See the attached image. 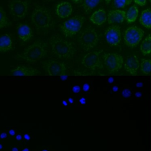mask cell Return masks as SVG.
Here are the masks:
<instances>
[{
	"mask_svg": "<svg viewBox=\"0 0 151 151\" xmlns=\"http://www.w3.org/2000/svg\"><path fill=\"white\" fill-rule=\"evenodd\" d=\"M11 151H18V149L16 147H14L12 148Z\"/></svg>",
	"mask_w": 151,
	"mask_h": 151,
	"instance_id": "8d00e7d4",
	"label": "cell"
},
{
	"mask_svg": "<svg viewBox=\"0 0 151 151\" xmlns=\"http://www.w3.org/2000/svg\"><path fill=\"white\" fill-rule=\"evenodd\" d=\"M55 12L60 18H68L73 12V6L68 1L60 2L56 5Z\"/></svg>",
	"mask_w": 151,
	"mask_h": 151,
	"instance_id": "4fadbf2b",
	"label": "cell"
},
{
	"mask_svg": "<svg viewBox=\"0 0 151 151\" xmlns=\"http://www.w3.org/2000/svg\"><path fill=\"white\" fill-rule=\"evenodd\" d=\"M85 22V18L80 15L68 18L60 25V29L65 37H71L79 33Z\"/></svg>",
	"mask_w": 151,
	"mask_h": 151,
	"instance_id": "5b68a950",
	"label": "cell"
},
{
	"mask_svg": "<svg viewBox=\"0 0 151 151\" xmlns=\"http://www.w3.org/2000/svg\"><path fill=\"white\" fill-rule=\"evenodd\" d=\"M48 42L53 54L60 59H70L75 54L76 48L74 45L58 35L51 37Z\"/></svg>",
	"mask_w": 151,
	"mask_h": 151,
	"instance_id": "3957f363",
	"label": "cell"
},
{
	"mask_svg": "<svg viewBox=\"0 0 151 151\" xmlns=\"http://www.w3.org/2000/svg\"><path fill=\"white\" fill-rule=\"evenodd\" d=\"M80 88L79 86H74L73 88V91L74 93H78L80 91Z\"/></svg>",
	"mask_w": 151,
	"mask_h": 151,
	"instance_id": "83f0119b",
	"label": "cell"
},
{
	"mask_svg": "<svg viewBox=\"0 0 151 151\" xmlns=\"http://www.w3.org/2000/svg\"><path fill=\"white\" fill-rule=\"evenodd\" d=\"M149 1L151 2V0H149Z\"/></svg>",
	"mask_w": 151,
	"mask_h": 151,
	"instance_id": "ee69618b",
	"label": "cell"
},
{
	"mask_svg": "<svg viewBox=\"0 0 151 151\" xmlns=\"http://www.w3.org/2000/svg\"><path fill=\"white\" fill-rule=\"evenodd\" d=\"M138 14H139L138 8L136 5H132L129 8L127 12H126L125 19L129 24L134 22L137 19L138 17Z\"/></svg>",
	"mask_w": 151,
	"mask_h": 151,
	"instance_id": "ffe728a7",
	"label": "cell"
},
{
	"mask_svg": "<svg viewBox=\"0 0 151 151\" xmlns=\"http://www.w3.org/2000/svg\"><path fill=\"white\" fill-rule=\"evenodd\" d=\"M150 82H151V77H150Z\"/></svg>",
	"mask_w": 151,
	"mask_h": 151,
	"instance_id": "f6af8a7d",
	"label": "cell"
},
{
	"mask_svg": "<svg viewBox=\"0 0 151 151\" xmlns=\"http://www.w3.org/2000/svg\"><path fill=\"white\" fill-rule=\"evenodd\" d=\"M79 101L81 104H86V99L84 98H81L80 100H79Z\"/></svg>",
	"mask_w": 151,
	"mask_h": 151,
	"instance_id": "f1b7e54d",
	"label": "cell"
},
{
	"mask_svg": "<svg viewBox=\"0 0 151 151\" xmlns=\"http://www.w3.org/2000/svg\"><path fill=\"white\" fill-rule=\"evenodd\" d=\"M24 139H26V140H28L30 139V136H29V135L28 134H24Z\"/></svg>",
	"mask_w": 151,
	"mask_h": 151,
	"instance_id": "d6a6232c",
	"label": "cell"
},
{
	"mask_svg": "<svg viewBox=\"0 0 151 151\" xmlns=\"http://www.w3.org/2000/svg\"><path fill=\"white\" fill-rule=\"evenodd\" d=\"M140 49L145 55L151 54V34H149L142 42Z\"/></svg>",
	"mask_w": 151,
	"mask_h": 151,
	"instance_id": "44dd1931",
	"label": "cell"
},
{
	"mask_svg": "<svg viewBox=\"0 0 151 151\" xmlns=\"http://www.w3.org/2000/svg\"><path fill=\"white\" fill-rule=\"evenodd\" d=\"M101 51H95L90 52L83 56L81 60L82 65L90 70H97L103 68V64L100 60Z\"/></svg>",
	"mask_w": 151,
	"mask_h": 151,
	"instance_id": "9c48e42d",
	"label": "cell"
},
{
	"mask_svg": "<svg viewBox=\"0 0 151 151\" xmlns=\"http://www.w3.org/2000/svg\"><path fill=\"white\" fill-rule=\"evenodd\" d=\"M107 19V14L103 9H99L94 11L90 17V21L96 25H101Z\"/></svg>",
	"mask_w": 151,
	"mask_h": 151,
	"instance_id": "e0dca14e",
	"label": "cell"
},
{
	"mask_svg": "<svg viewBox=\"0 0 151 151\" xmlns=\"http://www.w3.org/2000/svg\"><path fill=\"white\" fill-rule=\"evenodd\" d=\"M47 54V44L42 41L37 40L13 58L24 60L29 63H35L44 58Z\"/></svg>",
	"mask_w": 151,
	"mask_h": 151,
	"instance_id": "7a4b0ae2",
	"label": "cell"
},
{
	"mask_svg": "<svg viewBox=\"0 0 151 151\" xmlns=\"http://www.w3.org/2000/svg\"><path fill=\"white\" fill-rule=\"evenodd\" d=\"M9 133L11 135V136H14L15 134V131L13 129H11L9 131Z\"/></svg>",
	"mask_w": 151,
	"mask_h": 151,
	"instance_id": "1f68e13d",
	"label": "cell"
},
{
	"mask_svg": "<svg viewBox=\"0 0 151 151\" xmlns=\"http://www.w3.org/2000/svg\"><path fill=\"white\" fill-rule=\"evenodd\" d=\"M104 36L107 43L110 45H118L122 40L120 27L117 25H110L106 30Z\"/></svg>",
	"mask_w": 151,
	"mask_h": 151,
	"instance_id": "8fae6325",
	"label": "cell"
},
{
	"mask_svg": "<svg viewBox=\"0 0 151 151\" xmlns=\"http://www.w3.org/2000/svg\"><path fill=\"white\" fill-rule=\"evenodd\" d=\"M125 70L130 75L134 76L140 67V61L136 55L129 56L124 62V64Z\"/></svg>",
	"mask_w": 151,
	"mask_h": 151,
	"instance_id": "9a60e30c",
	"label": "cell"
},
{
	"mask_svg": "<svg viewBox=\"0 0 151 151\" xmlns=\"http://www.w3.org/2000/svg\"><path fill=\"white\" fill-rule=\"evenodd\" d=\"M41 74L40 70L38 68L24 65H17L10 70V74L12 76H34Z\"/></svg>",
	"mask_w": 151,
	"mask_h": 151,
	"instance_id": "7c38bea8",
	"label": "cell"
},
{
	"mask_svg": "<svg viewBox=\"0 0 151 151\" xmlns=\"http://www.w3.org/2000/svg\"><path fill=\"white\" fill-rule=\"evenodd\" d=\"M104 1H105V2H106V4H109V3L111 2V0H104Z\"/></svg>",
	"mask_w": 151,
	"mask_h": 151,
	"instance_id": "f35d334b",
	"label": "cell"
},
{
	"mask_svg": "<svg viewBox=\"0 0 151 151\" xmlns=\"http://www.w3.org/2000/svg\"><path fill=\"white\" fill-rule=\"evenodd\" d=\"M2 147H3V145L1 143H0V150H1L2 149Z\"/></svg>",
	"mask_w": 151,
	"mask_h": 151,
	"instance_id": "b9f144b4",
	"label": "cell"
},
{
	"mask_svg": "<svg viewBox=\"0 0 151 151\" xmlns=\"http://www.w3.org/2000/svg\"><path fill=\"white\" fill-rule=\"evenodd\" d=\"M10 25V21L4 9L0 6V29Z\"/></svg>",
	"mask_w": 151,
	"mask_h": 151,
	"instance_id": "603a6c76",
	"label": "cell"
},
{
	"mask_svg": "<svg viewBox=\"0 0 151 151\" xmlns=\"http://www.w3.org/2000/svg\"><path fill=\"white\" fill-rule=\"evenodd\" d=\"M136 96L137 97H140V93H136Z\"/></svg>",
	"mask_w": 151,
	"mask_h": 151,
	"instance_id": "60d3db41",
	"label": "cell"
},
{
	"mask_svg": "<svg viewBox=\"0 0 151 151\" xmlns=\"http://www.w3.org/2000/svg\"><path fill=\"white\" fill-rule=\"evenodd\" d=\"M16 30L19 38L23 42H28L33 37V31L27 24H19L17 27Z\"/></svg>",
	"mask_w": 151,
	"mask_h": 151,
	"instance_id": "5bb4252c",
	"label": "cell"
},
{
	"mask_svg": "<svg viewBox=\"0 0 151 151\" xmlns=\"http://www.w3.org/2000/svg\"><path fill=\"white\" fill-rule=\"evenodd\" d=\"M62 104H63L64 106H67V101H65V100H63V101H62Z\"/></svg>",
	"mask_w": 151,
	"mask_h": 151,
	"instance_id": "74e56055",
	"label": "cell"
},
{
	"mask_svg": "<svg viewBox=\"0 0 151 151\" xmlns=\"http://www.w3.org/2000/svg\"><path fill=\"white\" fill-rule=\"evenodd\" d=\"M144 34L145 32L142 28L137 26L129 27L124 33V43L130 48L134 47L142 41Z\"/></svg>",
	"mask_w": 151,
	"mask_h": 151,
	"instance_id": "52a82bcc",
	"label": "cell"
},
{
	"mask_svg": "<svg viewBox=\"0 0 151 151\" xmlns=\"http://www.w3.org/2000/svg\"><path fill=\"white\" fill-rule=\"evenodd\" d=\"M104 64L110 73L119 71L123 65V57L117 53H106L103 55Z\"/></svg>",
	"mask_w": 151,
	"mask_h": 151,
	"instance_id": "30bf717a",
	"label": "cell"
},
{
	"mask_svg": "<svg viewBox=\"0 0 151 151\" xmlns=\"http://www.w3.org/2000/svg\"><path fill=\"white\" fill-rule=\"evenodd\" d=\"M89 88V86H88V84H84L83 86V90L85 91H87Z\"/></svg>",
	"mask_w": 151,
	"mask_h": 151,
	"instance_id": "4dcf8cb0",
	"label": "cell"
},
{
	"mask_svg": "<svg viewBox=\"0 0 151 151\" xmlns=\"http://www.w3.org/2000/svg\"><path fill=\"white\" fill-rule=\"evenodd\" d=\"M140 71L144 74H149L151 73V60L142 59L140 64Z\"/></svg>",
	"mask_w": 151,
	"mask_h": 151,
	"instance_id": "cb8c5ba5",
	"label": "cell"
},
{
	"mask_svg": "<svg viewBox=\"0 0 151 151\" xmlns=\"http://www.w3.org/2000/svg\"><path fill=\"white\" fill-rule=\"evenodd\" d=\"M132 2V0H113L114 6L118 8H123L130 5Z\"/></svg>",
	"mask_w": 151,
	"mask_h": 151,
	"instance_id": "d4e9b609",
	"label": "cell"
},
{
	"mask_svg": "<svg viewBox=\"0 0 151 151\" xmlns=\"http://www.w3.org/2000/svg\"><path fill=\"white\" fill-rule=\"evenodd\" d=\"M122 95L124 97H129L130 96V91L129 90H125L124 91H123V92L122 93Z\"/></svg>",
	"mask_w": 151,
	"mask_h": 151,
	"instance_id": "4316f807",
	"label": "cell"
},
{
	"mask_svg": "<svg viewBox=\"0 0 151 151\" xmlns=\"http://www.w3.org/2000/svg\"><path fill=\"white\" fill-rule=\"evenodd\" d=\"M77 40L80 46L83 49L87 51L97 45L99 37L94 28L88 27L78 33Z\"/></svg>",
	"mask_w": 151,
	"mask_h": 151,
	"instance_id": "277c9868",
	"label": "cell"
},
{
	"mask_svg": "<svg viewBox=\"0 0 151 151\" xmlns=\"http://www.w3.org/2000/svg\"><path fill=\"white\" fill-rule=\"evenodd\" d=\"M41 65L48 76H63L67 74V67L63 62L49 59L41 62Z\"/></svg>",
	"mask_w": 151,
	"mask_h": 151,
	"instance_id": "8992f818",
	"label": "cell"
},
{
	"mask_svg": "<svg viewBox=\"0 0 151 151\" xmlns=\"http://www.w3.org/2000/svg\"><path fill=\"white\" fill-rule=\"evenodd\" d=\"M73 2L76 3V4H78V3H80L83 0H71Z\"/></svg>",
	"mask_w": 151,
	"mask_h": 151,
	"instance_id": "e575fe53",
	"label": "cell"
},
{
	"mask_svg": "<svg viewBox=\"0 0 151 151\" xmlns=\"http://www.w3.org/2000/svg\"><path fill=\"white\" fill-rule=\"evenodd\" d=\"M42 151H48V150H46V149H44V150H43Z\"/></svg>",
	"mask_w": 151,
	"mask_h": 151,
	"instance_id": "7bdbcfd3",
	"label": "cell"
},
{
	"mask_svg": "<svg viewBox=\"0 0 151 151\" xmlns=\"http://www.w3.org/2000/svg\"><path fill=\"white\" fill-rule=\"evenodd\" d=\"M21 139H22V136H21V135H20V134H18V135H17V136H16V139H17V140H21Z\"/></svg>",
	"mask_w": 151,
	"mask_h": 151,
	"instance_id": "836d02e7",
	"label": "cell"
},
{
	"mask_svg": "<svg viewBox=\"0 0 151 151\" xmlns=\"http://www.w3.org/2000/svg\"><path fill=\"white\" fill-rule=\"evenodd\" d=\"M68 101H69L70 103H74V100H73V99L71 97L68 99Z\"/></svg>",
	"mask_w": 151,
	"mask_h": 151,
	"instance_id": "d590c367",
	"label": "cell"
},
{
	"mask_svg": "<svg viewBox=\"0 0 151 151\" xmlns=\"http://www.w3.org/2000/svg\"><path fill=\"white\" fill-rule=\"evenodd\" d=\"M134 3L140 6H145L146 4V0H133Z\"/></svg>",
	"mask_w": 151,
	"mask_h": 151,
	"instance_id": "484cf974",
	"label": "cell"
},
{
	"mask_svg": "<svg viewBox=\"0 0 151 151\" xmlns=\"http://www.w3.org/2000/svg\"><path fill=\"white\" fill-rule=\"evenodd\" d=\"M22 151H29V149L28 148H24Z\"/></svg>",
	"mask_w": 151,
	"mask_h": 151,
	"instance_id": "ab89813d",
	"label": "cell"
},
{
	"mask_svg": "<svg viewBox=\"0 0 151 151\" xmlns=\"http://www.w3.org/2000/svg\"><path fill=\"white\" fill-rule=\"evenodd\" d=\"M31 18L39 34H47L54 25V20L50 11L44 6H35L32 12Z\"/></svg>",
	"mask_w": 151,
	"mask_h": 151,
	"instance_id": "6da1fadb",
	"label": "cell"
},
{
	"mask_svg": "<svg viewBox=\"0 0 151 151\" xmlns=\"http://www.w3.org/2000/svg\"><path fill=\"white\" fill-rule=\"evenodd\" d=\"M6 136H7V135H6V133H2L0 134V137L1 139H5V138L6 137Z\"/></svg>",
	"mask_w": 151,
	"mask_h": 151,
	"instance_id": "f546056e",
	"label": "cell"
},
{
	"mask_svg": "<svg viewBox=\"0 0 151 151\" xmlns=\"http://www.w3.org/2000/svg\"><path fill=\"white\" fill-rule=\"evenodd\" d=\"M103 0H83V6L86 12L93 9Z\"/></svg>",
	"mask_w": 151,
	"mask_h": 151,
	"instance_id": "7402d4cb",
	"label": "cell"
},
{
	"mask_svg": "<svg viewBox=\"0 0 151 151\" xmlns=\"http://www.w3.org/2000/svg\"><path fill=\"white\" fill-rule=\"evenodd\" d=\"M13 47V40L8 34L0 35V53L8 52Z\"/></svg>",
	"mask_w": 151,
	"mask_h": 151,
	"instance_id": "ac0fdd59",
	"label": "cell"
},
{
	"mask_svg": "<svg viewBox=\"0 0 151 151\" xmlns=\"http://www.w3.org/2000/svg\"><path fill=\"white\" fill-rule=\"evenodd\" d=\"M28 2L22 0H8V8L10 14L16 18H23L28 10Z\"/></svg>",
	"mask_w": 151,
	"mask_h": 151,
	"instance_id": "ba28073f",
	"label": "cell"
},
{
	"mask_svg": "<svg viewBox=\"0 0 151 151\" xmlns=\"http://www.w3.org/2000/svg\"><path fill=\"white\" fill-rule=\"evenodd\" d=\"M126 12L121 9L110 11L107 14V22L109 24L116 22L122 23L126 19Z\"/></svg>",
	"mask_w": 151,
	"mask_h": 151,
	"instance_id": "2e32d148",
	"label": "cell"
},
{
	"mask_svg": "<svg viewBox=\"0 0 151 151\" xmlns=\"http://www.w3.org/2000/svg\"><path fill=\"white\" fill-rule=\"evenodd\" d=\"M139 22L144 27L151 29V9L147 8L143 10L139 18Z\"/></svg>",
	"mask_w": 151,
	"mask_h": 151,
	"instance_id": "d6986e66",
	"label": "cell"
}]
</instances>
